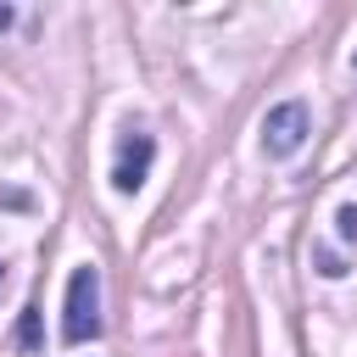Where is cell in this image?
Returning a JSON list of instances; mask_svg holds the SVG:
<instances>
[{
    "label": "cell",
    "mask_w": 357,
    "mask_h": 357,
    "mask_svg": "<svg viewBox=\"0 0 357 357\" xmlns=\"http://www.w3.org/2000/svg\"><path fill=\"white\" fill-rule=\"evenodd\" d=\"M100 335V268H73L67 279V307H61V340L67 346H84Z\"/></svg>",
    "instance_id": "cell-1"
},
{
    "label": "cell",
    "mask_w": 357,
    "mask_h": 357,
    "mask_svg": "<svg viewBox=\"0 0 357 357\" xmlns=\"http://www.w3.org/2000/svg\"><path fill=\"white\" fill-rule=\"evenodd\" d=\"M307 134H312L307 100H279V106H268V117H262V151H268V156H296V151L307 145Z\"/></svg>",
    "instance_id": "cell-2"
},
{
    "label": "cell",
    "mask_w": 357,
    "mask_h": 357,
    "mask_svg": "<svg viewBox=\"0 0 357 357\" xmlns=\"http://www.w3.org/2000/svg\"><path fill=\"white\" fill-rule=\"evenodd\" d=\"M151 156H156V139H151L145 128H128V134L117 139V162H112V184H117L123 195H134V190L145 184V173H151Z\"/></svg>",
    "instance_id": "cell-3"
},
{
    "label": "cell",
    "mask_w": 357,
    "mask_h": 357,
    "mask_svg": "<svg viewBox=\"0 0 357 357\" xmlns=\"http://www.w3.org/2000/svg\"><path fill=\"white\" fill-rule=\"evenodd\" d=\"M335 234H340V240H357V206H351V201L335 212Z\"/></svg>",
    "instance_id": "cell-4"
},
{
    "label": "cell",
    "mask_w": 357,
    "mask_h": 357,
    "mask_svg": "<svg viewBox=\"0 0 357 357\" xmlns=\"http://www.w3.org/2000/svg\"><path fill=\"white\" fill-rule=\"evenodd\" d=\"M22 346H39V318H33V307L22 312Z\"/></svg>",
    "instance_id": "cell-5"
},
{
    "label": "cell",
    "mask_w": 357,
    "mask_h": 357,
    "mask_svg": "<svg viewBox=\"0 0 357 357\" xmlns=\"http://www.w3.org/2000/svg\"><path fill=\"white\" fill-rule=\"evenodd\" d=\"M6 22H11V11H6V6H0V28H6Z\"/></svg>",
    "instance_id": "cell-6"
},
{
    "label": "cell",
    "mask_w": 357,
    "mask_h": 357,
    "mask_svg": "<svg viewBox=\"0 0 357 357\" xmlns=\"http://www.w3.org/2000/svg\"><path fill=\"white\" fill-rule=\"evenodd\" d=\"M0 284H6V262H0Z\"/></svg>",
    "instance_id": "cell-7"
},
{
    "label": "cell",
    "mask_w": 357,
    "mask_h": 357,
    "mask_svg": "<svg viewBox=\"0 0 357 357\" xmlns=\"http://www.w3.org/2000/svg\"><path fill=\"white\" fill-rule=\"evenodd\" d=\"M351 61H357V56H351Z\"/></svg>",
    "instance_id": "cell-8"
}]
</instances>
